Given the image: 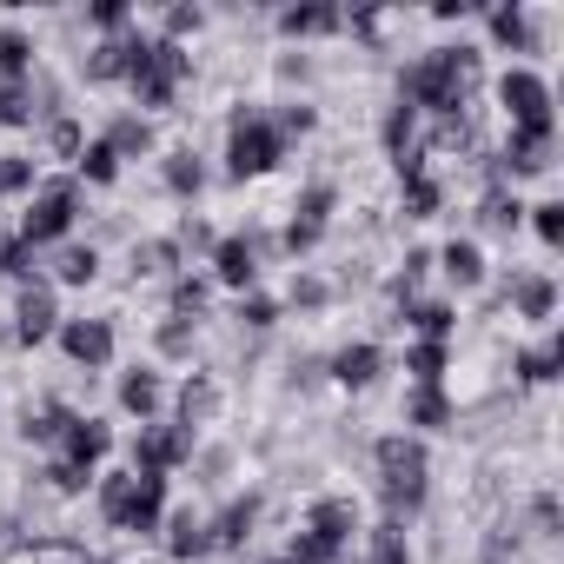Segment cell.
<instances>
[{
	"mask_svg": "<svg viewBox=\"0 0 564 564\" xmlns=\"http://www.w3.org/2000/svg\"><path fill=\"white\" fill-rule=\"evenodd\" d=\"M326 300H333V286H326V279H313V272H300V279H293V306H306V313H319Z\"/></svg>",
	"mask_w": 564,
	"mask_h": 564,
	"instance_id": "c3c4849f",
	"label": "cell"
},
{
	"mask_svg": "<svg viewBox=\"0 0 564 564\" xmlns=\"http://www.w3.org/2000/svg\"><path fill=\"white\" fill-rule=\"evenodd\" d=\"M67 425H74V412H67L61 399H41V405L21 412V438H28V445H61Z\"/></svg>",
	"mask_w": 564,
	"mask_h": 564,
	"instance_id": "ffe728a7",
	"label": "cell"
},
{
	"mask_svg": "<svg viewBox=\"0 0 564 564\" xmlns=\"http://www.w3.org/2000/svg\"><path fill=\"white\" fill-rule=\"evenodd\" d=\"M279 28H286L293 41H319V34H339V8L306 0V8H286V14H279Z\"/></svg>",
	"mask_w": 564,
	"mask_h": 564,
	"instance_id": "603a6c76",
	"label": "cell"
},
{
	"mask_svg": "<svg viewBox=\"0 0 564 564\" xmlns=\"http://www.w3.org/2000/svg\"><path fill=\"white\" fill-rule=\"evenodd\" d=\"M544 166H551V133H511L505 153H498L505 180H524V173H544Z\"/></svg>",
	"mask_w": 564,
	"mask_h": 564,
	"instance_id": "9a60e30c",
	"label": "cell"
},
{
	"mask_svg": "<svg viewBox=\"0 0 564 564\" xmlns=\"http://www.w3.org/2000/svg\"><path fill=\"white\" fill-rule=\"evenodd\" d=\"M107 147H113V160H140V153H153V127L140 113H127V120L107 127Z\"/></svg>",
	"mask_w": 564,
	"mask_h": 564,
	"instance_id": "f1b7e54d",
	"label": "cell"
},
{
	"mask_svg": "<svg viewBox=\"0 0 564 564\" xmlns=\"http://www.w3.org/2000/svg\"><path fill=\"white\" fill-rule=\"evenodd\" d=\"M405 372H412V386H438V379H445V346H425V339H419V346L405 352Z\"/></svg>",
	"mask_w": 564,
	"mask_h": 564,
	"instance_id": "d590c367",
	"label": "cell"
},
{
	"mask_svg": "<svg viewBox=\"0 0 564 564\" xmlns=\"http://www.w3.org/2000/svg\"><path fill=\"white\" fill-rule=\"evenodd\" d=\"M531 226H538V239H544V246H557V239H564V206H557V199L531 206Z\"/></svg>",
	"mask_w": 564,
	"mask_h": 564,
	"instance_id": "7dc6e473",
	"label": "cell"
},
{
	"mask_svg": "<svg viewBox=\"0 0 564 564\" xmlns=\"http://www.w3.org/2000/svg\"><path fill=\"white\" fill-rule=\"evenodd\" d=\"M193 458V432L186 425H147L140 438H133V471H173V465H186Z\"/></svg>",
	"mask_w": 564,
	"mask_h": 564,
	"instance_id": "ba28073f",
	"label": "cell"
},
{
	"mask_svg": "<svg viewBox=\"0 0 564 564\" xmlns=\"http://www.w3.org/2000/svg\"><path fill=\"white\" fill-rule=\"evenodd\" d=\"M54 326H61V313H54V286L28 279V286H21V300H14V346H41Z\"/></svg>",
	"mask_w": 564,
	"mask_h": 564,
	"instance_id": "30bf717a",
	"label": "cell"
},
{
	"mask_svg": "<svg viewBox=\"0 0 564 564\" xmlns=\"http://www.w3.org/2000/svg\"><path fill=\"white\" fill-rule=\"evenodd\" d=\"M438 265H445L452 286H478V279H485V252H478L471 239H452V246L438 252Z\"/></svg>",
	"mask_w": 564,
	"mask_h": 564,
	"instance_id": "83f0119b",
	"label": "cell"
},
{
	"mask_svg": "<svg viewBox=\"0 0 564 564\" xmlns=\"http://www.w3.org/2000/svg\"><path fill=\"white\" fill-rule=\"evenodd\" d=\"M379 366H386V359H379V346H366V339L346 346V352H333V379H339L346 392H366V386L379 379Z\"/></svg>",
	"mask_w": 564,
	"mask_h": 564,
	"instance_id": "7402d4cb",
	"label": "cell"
},
{
	"mask_svg": "<svg viewBox=\"0 0 564 564\" xmlns=\"http://www.w3.org/2000/svg\"><path fill=\"white\" fill-rule=\"evenodd\" d=\"M54 272H61V286H87V279L100 272V252H94V246H67V252L54 259Z\"/></svg>",
	"mask_w": 564,
	"mask_h": 564,
	"instance_id": "e575fe53",
	"label": "cell"
},
{
	"mask_svg": "<svg viewBox=\"0 0 564 564\" xmlns=\"http://www.w3.org/2000/svg\"><path fill=\"white\" fill-rule=\"evenodd\" d=\"M306 127H313V107H300V100H293V107H279V120H272L279 140H286V133H306Z\"/></svg>",
	"mask_w": 564,
	"mask_h": 564,
	"instance_id": "db71d44e",
	"label": "cell"
},
{
	"mask_svg": "<svg viewBox=\"0 0 564 564\" xmlns=\"http://www.w3.org/2000/svg\"><path fill=\"white\" fill-rule=\"evenodd\" d=\"M8 564H100V557L80 551V544H67V538H41V544H21Z\"/></svg>",
	"mask_w": 564,
	"mask_h": 564,
	"instance_id": "4316f807",
	"label": "cell"
},
{
	"mask_svg": "<svg viewBox=\"0 0 564 564\" xmlns=\"http://www.w3.org/2000/svg\"><path fill=\"white\" fill-rule=\"evenodd\" d=\"M74 213H80V193H74V180H54V186H41V193H34V206L21 213V246L34 252V246L61 239V232L74 226Z\"/></svg>",
	"mask_w": 564,
	"mask_h": 564,
	"instance_id": "8992f818",
	"label": "cell"
},
{
	"mask_svg": "<svg viewBox=\"0 0 564 564\" xmlns=\"http://www.w3.org/2000/svg\"><path fill=\"white\" fill-rule=\"evenodd\" d=\"M80 147H87V140H80V127H74V120H54V153L80 160Z\"/></svg>",
	"mask_w": 564,
	"mask_h": 564,
	"instance_id": "9f6ffc18",
	"label": "cell"
},
{
	"mask_svg": "<svg viewBox=\"0 0 564 564\" xmlns=\"http://www.w3.org/2000/svg\"><path fill=\"white\" fill-rule=\"evenodd\" d=\"M160 399H166V392H160V372L133 366V372L120 379V405H127L133 419H153V412H160Z\"/></svg>",
	"mask_w": 564,
	"mask_h": 564,
	"instance_id": "484cf974",
	"label": "cell"
},
{
	"mask_svg": "<svg viewBox=\"0 0 564 564\" xmlns=\"http://www.w3.org/2000/svg\"><path fill=\"white\" fill-rule=\"evenodd\" d=\"M531 524H538V538H557V498L551 491L531 498Z\"/></svg>",
	"mask_w": 564,
	"mask_h": 564,
	"instance_id": "816d5d0a",
	"label": "cell"
},
{
	"mask_svg": "<svg viewBox=\"0 0 564 564\" xmlns=\"http://www.w3.org/2000/svg\"><path fill=\"white\" fill-rule=\"evenodd\" d=\"M405 425H425V432L452 425V399H445L438 386H419V392H412V405H405Z\"/></svg>",
	"mask_w": 564,
	"mask_h": 564,
	"instance_id": "4dcf8cb0",
	"label": "cell"
},
{
	"mask_svg": "<svg viewBox=\"0 0 564 564\" xmlns=\"http://www.w3.org/2000/svg\"><path fill=\"white\" fill-rule=\"evenodd\" d=\"M41 107H34V87H0V120L8 127H28Z\"/></svg>",
	"mask_w": 564,
	"mask_h": 564,
	"instance_id": "7bdbcfd3",
	"label": "cell"
},
{
	"mask_svg": "<svg viewBox=\"0 0 564 564\" xmlns=\"http://www.w3.org/2000/svg\"><path fill=\"white\" fill-rule=\"evenodd\" d=\"M61 346H67L74 366H107L113 359V326L107 319H67L61 326Z\"/></svg>",
	"mask_w": 564,
	"mask_h": 564,
	"instance_id": "4fadbf2b",
	"label": "cell"
},
{
	"mask_svg": "<svg viewBox=\"0 0 564 564\" xmlns=\"http://www.w3.org/2000/svg\"><path fill=\"white\" fill-rule=\"evenodd\" d=\"M0 279H21V286L34 279V252L21 246V232H0Z\"/></svg>",
	"mask_w": 564,
	"mask_h": 564,
	"instance_id": "ab89813d",
	"label": "cell"
},
{
	"mask_svg": "<svg viewBox=\"0 0 564 564\" xmlns=\"http://www.w3.org/2000/svg\"><path fill=\"white\" fill-rule=\"evenodd\" d=\"M173 246H193V252H206V246H219V239H213V226H206V219H180V239H173Z\"/></svg>",
	"mask_w": 564,
	"mask_h": 564,
	"instance_id": "11a10c76",
	"label": "cell"
},
{
	"mask_svg": "<svg viewBox=\"0 0 564 564\" xmlns=\"http://www.w3.org/2000/svg\"><path fill=\"white\" fill-rule=\"evenodd\" d=\"M28 74H34V41H28L21 28H0V80H8V87H28Z\"/></svg>",
	"mask_w": 564,
	"mask_h": 564,
	"instance_id": "d4e9b609",
	"label": "cell"
},
{
	"mask_svg": "<svg viewBox=\"0 0 564 564\" xmlns=\"http://www.w3.org/2000/svg\"><path fill=\"white\" fill-rule=\"evenodd\" d=\"M252 524H259V498H232L219 518H206V538H213V551H239L252 538Z\"/></svg>",
	"mask_w": 564,
	"mask_h": 564,
	"instance_id": "e0dca14e",
	"label": "cell"
},
{
	"mask_svg": "<svg viewBox=\"0 0 564 564\" xmlns=\"http://www.w3.org/2000/svg\"><path fill=\"white\" fill-rule=\"evenodd\" d=\"M491 41H498V47H518V54H531V47H538V41H531L524 8H498V14H491Z\"/></svg>",
	"mask_w": 564,
	"mask_h": 564,
	"instance_id": "1f68e13d",
	"label": "cell"
},
{
	"mask_svg": "<svg viewBox=\"0 0 564 564\" xmlns=\"http://www.w3.org/2000/svg\"><path fill=\"white\" fill-rule=\"evenodd\" d=\"M186 326H193V319H173V313H166V326H160V352L186 359V352H193V333H186Z\"/></svg>",
	"mask_w": 564,
	"mask_h": 564,
	"instance_id": "681fc988",
	"label": "cell"
},
{
	"mask_svg": "<svg viewBox=\"0 0 564 564\" xmlns=\"http://www.w3.org/2000/svg\"><path fill=\"white\" fill-rule=\"evenodd\" d=\"M333 206H339L333 186H306L300 206H293V226H286V252H313L326 239V226H333Z\"/></svg>",
	"mask_w": 564,
	"mask_h": 564,
	"instance_id": "9c48e42d",
	"label": "cell"
},
{
	"mask_svg": "<svg viewBox=\"0 0 564 564\" xmlns=\"http://www.w3.org/2000/svg\"><path fill=\"white\" fill-rule=\"evenodd\" d=\"M300 531H313V538H326V544H339V551H346V544L359 538V505H352V498H319V505L306 511V524H300Z\"/></svg>",
	"mask_w": 564,
	"mask_h": 564,
	"instance_id": "5bb4252c",
	"label": "cell"
},
{
	"mask_svg": "<svg viewBox=\"0 0 564 564\" xmlns=\"http://www.w3.org/2000/svg\"><path fill=\"white\" fill-rule=\"evenodd\" d=\"M412 133H419V113L399 100V107L386 113V147H392V160H405V153H412Z\"/></svg>",
	"mask_w": 564,
	"mask_h": 564,
	"instance_id": "60d3db41",
	"label": "cell"
},
{
	"mask_svg": "<svg viewBox=\"0 0 564 564\" xmlns=\"http://www.w3.org/2000/svg\"><path fill=\"white\" fill-rule=\"evenodd\" d=\"M80 173H87L94 186H113V173H120V160H113V147H107V140H94V147H80Z\"/></svg>",
	"mask_w": 564,
	"mask_h": 564,
	"instance_id": "b9f144b4",
	"label": "cell"
},
{
	"mask_svg": "<svg viewBox=\"0 0 564 564\" xmlns=\"http://www.w3.org/2000/svg\"><path fill=\"white\" fill-rule=\"evenodd\" d=\"M199 186H206V166H199V153H193V147L166 153V193H180V199H199Z\"/></svg>",
	"mask_w": 564,
	"mask_h": 564,
	"instance_id": "f546056e",
	"label": "cell"
},
{
	"mask_svg": "<svg viewBox=\"0 0 564 564\" xmlns=\"http://www.w3.org/2000/svg\"><path fill=\"white\" fill-rule=\"evenodd\" d=\"M140 34H107V41H94L87 47V80H127L133 74V61H140Z\"/></svg>",
	"mask_w": 564,
	"mask_h": 564,
	"instance_id": "7c38bea8",
	"label": "cell"
},
{
	"mask_svg": "<svg viewBox=\"0 0 564 564\" xmlns=\"http://www.w3.org/2000/svg\"><path fill=\"white\" fill-rule=\"evenodd\" d=\"M166 505V478L160 471H107L100 478V518L113 531H153Z\"/></svg>",
	"mask_w": 564,
	"mask_h": 564,
	"instance_id": "3957f363",
	"label": "cell"
},
{
	"mask_svg": "<svg viewBox=\"0 0 564 564\" xmlns=\"http://www.w3.org/2000/svg\"><path fill=\"white\" fill-rule=\"evenodd\" d=\"M166 551H173L180 564H193V557H206V551H213V538H206V518H199L193 505L166 518Z\"/></svg>",
	"mask_w": 564,
	"mask_h": 564,
	"instance_id": "44dd1931",
	"label": "cell"
},
{
	"mask_svg": "<svg viewBox=\"0 0 564 564\" xmlns=\"http://www.w3.org/2000/svg\"><path fill=\"white\" fill-rule=\"evenodd\" d=\"M213 272H219V286L252 293V286H259V246H252V239H219V246H213Z\"/></svg>",
	"mask_w": 564,
	"mask_h": 564,
	"instance_id": "8fae6325",
	"label": "cell"
},
{
	"mask_svg": "<svg viewBox=\"0 0 564 564\" xmlns=\"http://www.w3.org/2000/svg\"><path fill=\"white\" fill-rule=\"evenodd\" d=\"M498 100H505V113H511V133H551V87L538 80V74H505L498 80Z\"/></svg>",
	"mask_w": 564,
	"mask_h": 564,
	"instance_id": "52a82bcc",
	"label": "cell"
},
{
	"mask_svg": "<svg viewBox=\"0 0 564 564\" xmlns=\"http://www.w3.org/2000/svg\"><path fill=\"white\" fill-rule=\"evenodd\" d=\"M372 538V564H412V551H405V531H399V518H386L379 531H366Z\"/></svg>",
	"mask_w": 564,
	"mask_h": 564,
	"instance_id": "74e56055",
	"label": "cell"
},
{
	"mask_svg": "<svg viewBox=\"0 0 564 564\" xmlns=\"http://www.w3.org/2000/svg\"><path fill=\"white\" fill-rule=\"evenodd\" d=\"M199 8H186V0H180V8H166V41H180V34H199Z\"/></svg>",
	"mask_w": 564,
	"mask_h": 564,
	"instance_id": "f907efd6",
	"label": "cell"
},
{
	"mask_svg": "<svg viewBox=\"0 0 564 564\" xmlns=\"http://www.w3.org/2000/svg\"><path fill=\"white\" fill-rule=\"evenodd\" d=\"M87 478H94L87 465H67V458H54V465H47V485H54L61 498H74V491H87Z\"/></svg>",
	"mask_w": 564,
	"mask_h": 564,
	"instance_id": "f6af8a7d",
	"label": "cell"
},
{
	"mask_svg": "<svg viewBox=\"0 0 564 564\" xmlns=\"http://www.w3.org/2000/svg\"><path fill=\"white\" fill-rule=\"evenodd\" d=\"M399 326H412L425 346H445V339H452V326H458V313H452L445 300H412V306L399 313Z\"/></svg>",
	"mask_w": 564,
	"mask_h": 564,
	"instance_id": "d6986e66",
	"label": "cell"
},
{
	"mask_svg": "<svg viewBox=\"0 0 564 564\" xmlns=\"http://www.w3.org/2000/svg\"><path fill=\"white\" fill-rule=\"evenodd\" d=\"M511 300H518V319H551L557 286H551L544 272H518V279H511Z\"/></svg>",
	"mask_w": 564,
	"mask_h": 564,
	"instance_id": "cb8c5ba5",
	"label": "cell"
},
{
	"mask_svg": "<svg viewBox=\"0 0 564 564\" xmlns=\"http://www.w3.org/2000/svg\"><path fill=\"white\" fill-rule=\"evenodd\" d=\"M279 153H286V140L272 133V120L252 113V107H239L232 113V133H226V173L232 180H259V173L279 166Z\"/></svg>",
	"mask_w": 564,
	"mask_h": 564,
	"instance_id": "277c9868",
	"label": "cell"
},
{
	"mask_svg": "<svg viewBox=\"0 0 564 564\" xmlns=\"http://www.w3.org/2000/svg\"><path fill=\"white\" fill-rule=\"evenodd\" d=\"M87 14H94V28H107V34H120V28H127V0H94V8H87Z\"/></svg>",
	"mask_w": 564,
	"mask_h": 564,
	"instance_id": "f5cc1de1",
	"label": "cell"
},
{
	"mask_svg": "<svg viewBox=\"0 0 564 564\" xmlns=\"http://www.w3.org/2000/svg\"><path fill=\"white\" fill-rule=\"evenodd\" d=\"M279 564H293V557H279Z\"/></svg>",
	"mask_w": 564,
	"mask_h": 564,
	"instance_id": "6f0895ef",
	"label": "cell"
},
{
	"mask_svg": "<svg viewBox=\"0 0 564 564\" xmlns=\"http://www.w3.org/2000/svg\"><path fill=\"white\" fill-rule=\"evenodd\" d=\"M239 326H252V333H265L272 319H279V306L272 300H259V293H239V313H232Z\"/></svg>",
	"mask_w": 564,
	"mask_h": 564,
	"instance_id": "ee69618b",
	"label": "cell"
},
{
	"mask_svg": "<svg viewBox=\"0 0 564 564\" xmlns=\"http://www.w3.org/2000/svg\"><path fill=\"white\" fill-rule=\"evenodd\" d=\"M213 419H219V386H213V372H193V379L180 386V419H173V425L199 432V425H213Z\"/></svg>",
	"mask_w": 564,
	"mask_h": 564,
	"instance_id": "ac0fdd59",
	"label": "cell"
},
{
	"mask_svg": "<svg viewBox=\"0 0 564 564\" xmlns=\"http://www.w3.org/2000/svg\"><path fill=\"white\" fill-rule=\"evenodd\" d=\"M478 219H485V232H511V226L524 219V206L498 186V193H485V199H478Z\"/></svg>",
	"mask_w": 564,
	"mask_h": 564,
	"instance_id": "836d02e7",
	"label": "cell"
},
{
	"mask_svg": "<svg viewBox=\"0 0 564 564\" xmlns=\"http://www.w3.org/2000/svg\"><path fill=\"white\" fill-rule=\"evenodd\" d=\"M107 445H113V432H107L100 419H80V412H74V425H67V438H61V458L94 471V465L107 458Z\"/></svg>",
	"mask_w": 564,
	"mask_h": 564,
	"instance_id": "2e32d148",
	"label": "cell"
},
{
	"mask_svg": "<svg viewBox=\"0 0 564 564\" xmlns=\"http://www.w3.org/2000/svg\"><path fill=\"white\" fill-rule=\"evenodd\" d=\"M180 265V246L173 239H147V246H133V272L140 279H166Z\"/></svg>",
	"mask_w": 564,
	"mask_h": 564,
	"instance_id": "d6a6232c",
	"label": "cell"
},
{
	"mask_svg": "<svg viewBox=\"0 0 564 564\" xmlns=\"http://www.w3.org/2000/svg\"><path fill=\"white\" fill-rule=\"evenodd\" d=\"M186 74H193V61H186L180 41H147L127 80H133V100H140V107H173V94H180Z\"/></svg>",
	"mask_w": 564,
	"mask_h": 564,
	"instance_id": "5b68a950",
	"label": "cell"
},
{
	"mask_svg": "<svg viewBox=\"0 0 564 564\" xmlns=\"http://www.w3.org/2000/svg\"><path fill=\"white\" fill-rule=\"evenodd\" d=\"M166 313H173V319H199V313H206V279H193V272H186V279H173Z\"/></svg>",
	"mask_w": 564,
	"mask_h": 564,
	"instance_id": "f35d334b",
	"label": "cell"
},
{
	"mask_svg": "<svg viewBox=\"0 0 564 564\" xmlns=\"http://www.w3.org/2000/svg\"><path fill=\"white\" fill-rule=\"evenodd\" d=\"M28 186H34V160L0 153V193H28Z\"/></svg>",
	"mask_w": 564,
	"mask_h": 564,
	"instance_id": "bcb514c9",
	"label": "cell"
},
{
	"mask_svg": "<svg viewBox=\"0 0 564 564\" xmlns=\"http://www.w3.org/2000/svg\"><path fill=\"white\" fill-rule=\"evenodd\" d=\"M557 366H564V339H551V346H538V352H524V359H518V379H531V386H544V379H557Z\"/></svg>",
	"mask_w": 564,
	"mask_h": 564,
	"instance_id": "8d00e7d4",
	"label": "cell"
},
{
	"mask_svg": "<svg viewBox=\"0 0 564 564\" xmlns=\"http://www.w3.org/2000/svg\"><path fill=\"white\" fill-rule=\"evenodd\" d=\"M372 465H379V498H386V511H392V518H405V511H419V505H425L432 458H425V445H419V438H405V432L379 438Z\"/></svg>",
	"mask_w": 564,
	"mask_h": 564,
	"instance_id": "7a4b0ae2",
	"label": "cell"
},
{
	"mask_svg": "<svg viewBox=\"0 0 564 564\" xmlns=\"http://www.w3.org/2000/svg\"><path fill=\"white\" fill-rule=\"evenodd\" d=\"M478 54L471 47H432L425 61H412L405 74H399V100L412 107V113H438V120H452V113H471V94H478Z\"/></svg>",
	"mask_w": 564,
	"mask_h": 564,
	"instance_id": "6da1fadb",
	"label": "cell"
}]
</instances>
